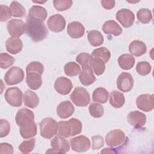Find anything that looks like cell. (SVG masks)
<instances>
[{
	"mask_svg": "<svg viewBox=\"0 0 154 154\" xmlns=\"http://www.w3.org/2000/svg\"><path fill=\"white\" fill-rule=\"evenodd\" d=\"M34 118L33 112L26 108L20 109L16 115V122L19 126L20 134L24 139L34 137L37 134V125Z\"/></svg>",
	"mask_w": 154,
	"mask_h": 154,
	"instance_id": "cell-1",
	"label": "cell"
},
{
	"mask_svg": "<svg viewBox=\"0 0 154 154\" xmlns=\"http://www.w3.org/2000/svg\"><path fill=\"white\" fill-rule=\"evenodd\" d=\"M25 31L31 40L35 42L45 39L48 34L44 23L28 17L25 23Z\"/></svg>",
	"mask_w": 154,
	"mask_h": 154,
	"instance_id": "cell-2",
	"label": "cell"
},
{
	"mask_svg": "<svg viewBox=\"0 0 154 154\" xmlns=\"http://www.w3.org/2000/svg\"><path fill=\"white\" fill-rule=\"evenodd\" d=\"M40 135L42 137L50 139L58 132V123L51 117H46L40 123Z\"/></svg>",
	"mask_w": 154,
	"mask_h": 154,
	"instance_id": "cell-3",
	"label": "cell"
},
{
	"mask_svg": "<svg viewBox=\"0 0 154 154\" xmlns=\"http://www.w3.org/2000/svg\"><path fill=\"white\" fill-rule=\"evenodd\" d=\"M70 99L77 106H86L90 102V94L82 87H76L70 94Z\"/></svg>",
	"mask_w": 154,
	"mask_h": 154,
	"instance_id": "cell-4",
	"label": "cell"
},
{
	"mask_svg": "<svg viewBox=\"0 0 154 154\" xmlns=\"http://www.w3.org/2000/svg\"><path fill=\"white\" fill-rule=\"evenodd\" d=\"M22 91L18 87L8 88L4 94L6 102L11 106L19 107L22 104Z\"/></svg>",
	"mask_w": 154,
	"mask_h": 154,
	"instance_id": "cell-5",
	"label": "cell"
},
{
	"mask_svg": "<svg viewBox=\"0 0 154 154\" xmlns=\"http://www.w3.org/2000/svg\"><path fill=\"white\" fill-rule=\"evenodd\" d=\"M25 77L23 70L17 66L10 68L5 74L4 81L7 85H13L21 82Z\"/></svg>",
	"mask_w": 154,
	"mask_h": 154,
	"instance_id": "cell-6",
	"label": "cell"
},
{
	"mask_svg": "<svg viewBox=\"0 0 154 154\" xmlns=\"http://www.w3.org/2000/svg\"><path fill=\"white\" fill-rule=\"evenodd\" d=\"M126 135L120 129H113L109 131L105 137L106 144L110 147H118L125 144Z\"/></svg>",
	"mask_w": 154,
	"mask_h": 154,
	"instance_id": "cell-7",
	"label": "cell"
},
{
	"mask_svg": "<svg viewBox=\"0 0 154 154\" xmlns=\"http://www.w3.org/2000/svg\"><path fill=\"white\" fill-rule=\"evenodd\" d=\"M72 149L76 152H84L87 151L91 146L88 138L84 135H79L70 139Z\"/></svg>",
	"mask_w": 154,
	"mask_h": 154,
	"instance_id": "cell-8",
	"label": "cell"
},
{
	"mask_svg": "<svg viewBox=\"0 0 154 154\" xmlns=\"http://www.w3.org/2000/svg\"><path fill=\"white\" fill-rule=\"evenodd\" d=\"M7 28L10 35L13 37H19L25 31V23L20 19H12L8 22Z\"/></svg>",
	"mask_w": 154,
	"mask_h": 154,
	"instance_id": "cell-9",
	"label": "cell"
},
{
	"mask_svg": "<svg viewBox=\"0 0 154 154\" xmlns=\"http://www.w3.org/2000/svg\"><path fill=\"white\" fill-rule=\"evenodd\" d=\"M117 88L123 92L131 91L134 86V79L132 76L128 72L120 73L117 79Z\"/></svg>",
	"mask_w": 154,
	"mask_h": 154,
	"instance_id": "cell-10",
	"label": "cell"
},
{
	"mask_svg": "<svg viewBox=\"0 0 154 154\" xmlns=\"http://www.w3.org/2000/svg\"><path fill=\"white\" fill-rule=\"evenodd\" d=\"M116 19L126 28L132 26L135 20V15L130 10L123 8L116 13Z\"/></svg>",
	"mask_w": 154,
	"mask_h": 154,
	"instance_id": "cell-11",
	"label": "cell"
},
{
	"mask_svg": "<svg viewBox=\"0 0 154 154\" xmlns=\"http://www.w3.org/2000/svg\"><path fill=\"white\" fill-rule=\"evenodd\" d=\"M49 29L54 32H60L66 27V20L61 14H55L49 17L47 20Z\"/></svg>",
	"mask_w": 154,
	"mask_h": 154,
	"instance_id": "cell-12",
	"label": "cell"
},
{
	"mask_svg": "<svg viewBox=\"0 0 154 154\" xmlns=\"http://www.w3.org/2000/svg\"><path fill=\"white\" fill-rule=\"evenodd\" d=\"M26 82L32 90H38L42 84V75L43 72L37 70H26Z\"/></svg>",
	"mask_w": 154,
	"mask_h": 154,
	"instance_id": "cell-13",
	"label": "cell"
},
{
	"mask_svg": "<svg viewBox=\"0 0 154 154\" xmlns=\"http://www.w3.org/2000/svg\"><path fill=\"white\" fill-rule=\"evenodd\" d=\"M138 109L145 112H149L154 108V98L153 94H143L138 96L136 100Z\"/></svg>",
	"mask_w": 154,
	"mask_h": 154,
	"instance_id": "cell-14",
	"label": "cell"
},
{
	"mask_svg": "<svg viewBox=\"0 0 154 154\" xmlns=\"http://www.w3.org/2000/svg\"><path fill=\"white\" fill-rule=\"evenodd\" d=\"M54 88L59 94L67 95L70 93L73 88V84L71 80L69 78L64 76H60L55 80Z\"/></svg>",
	"mask_w": 154,
	"mask_h": 154,
	"instance_id": "cell-15",
	"label": "cell"
},
{
	"mask_svg": "<svg viewBox=\"0 0 154 154\" xmlns=\"http://www.w3.org/2000/svg\"><path fill=\"white\" fill-rule=\"evenodd\" d=\"M146 116L139 111H134L129 112L127 116L128 123L135 128H141L146 123Z\"/></svg>",
	"mask_w": 154,
	"mask_h": 154,
	"instance_id": "cell-16",
	"label": "cell"
},
{
	"mask_svg": "<svg viewBox=\"0 0 154 154\" xmlns=\"http://www.w3.org/2000/svg\"><path fill=\"white\" fill-rule=\"evenodd\" d=\"M51 146L52 149L55 151V153H64L69 152L70 145L68 141L61 137H55L51 141Z\"/></svg>",
	"mask_w": 154,
	"mask_h": 154,
	"instance_id": "cell-17",
	"label": "cell"
},
{
	"mask_svg": "<svg viewBox=\"0 0 154 154\" xmlns=\"http://www.w3.org/2000/svg\"><path fill=\"white\" fill-rule=\"evenodd\" d=\"M79 78L81 83L85 86L93 84L96 80L90 65L82 66V71L79 73Z\"/></svg>",
	"mask_w": 154,
	"mask_h": 154,
	"instance_id": "cell-18",
	"label": "cell"
},
{
	"mask_svg": "<svg viewBox=\"0 0 154 154\" xmlns=\"http://www.w3.org/2000/svg\"><path fill=\"white\" fill-rule=\"evenodd\" d=\"M57 114L60 118L65 119L70 117L74 112L75 107L71 102L65 100L60 102L57 107Z\"/></svg>",
	"mask_w": 154,
	"mask_h": 154,
	"instance_id": "cell-19",
	"label": "cell"
},
{
	"mask_svg": "<svg viewBox=\"0 0 154 154\" xmlns=\"http://www.w3.org/2000/svg\"><path fill=\"white\" fill-rule=\"evenodd\" d=\"M67 32L72 38H79L84 35L85 28L81 22L73 21L68 24Z\"/></svg>",
	"mask_w": 154,
	"mask_h": 154,
	"instance_id": "cell-20",
	"label": "cell"
},
{
	"mask_svg": "<svg viewBox=\"0 0 154 154\" xmlns=\"http://www.w3.org/2000/svg\"><path fill=\"white\" fill-rule=\"evenodd\" d=\"M23 48L22 42L19 37H9L5 42V48L7 52L11 54L19 53Z\"/></svg>",
	"mask_w": 154,
	"mask_h": 154,
	"instance_id": "cell-21",
	"label": "cell"
},
{
	"mask_svg": "<svg viewBox=\"0 0 154 154\" xmlns=\"http://www.w3.org/2000/svg\"><path fill=\"white\" fill-rule=\"evenodd\" d=\"M28 17L43 22L47 17V11L42 6L33 5L29 9Z\"/></svg>",
	"mask_w": 154,
	"mask_h": 154,
	"instance_id": "cell-22",
	"label": "cell"
},
{
	"mask_svg": "<svg viewBox=\"0 0 154 154\" xmlns=\"http://www.w3.org/2000/svg\"><path fill=\"white\" fill-rule=\"evenodd\" d=\"M102 30L106 34H111L114 36L120 35L123 32L120 26L112 20L106 21L102 26Z\"/></svg>",
	"mask_w": 154,
	"mask_h": 154,
	"instance_id": "cell-23",
	"label": "cell"
},
{
	"mask_svg": "<svg viewBox=\"0 0 154 154\" xmlns=\"http://www.w3.org/2000/svg\"><path fill=\"white\" fill-rule=\"evenodd\" d=\"M129 51L135 57H140L146 52V45L142 41L133 40L129 45Z\"/></svg>",
	"mask_w": 154,
	"mask_h": 154,
	"instance_id": "cell-24",
	"label": "cell"
},
{
	"mask_svg": "<svg viewBox=\"0 0 154 154\" xmlns=\"http://www.w3.org/2000/svg\"><path fill=\"white\" fill-rule=\"evenodd\" d=\"M24 105L30 108H35L39 103V98L37 94L31 91L26 90L23 96Z\"/></svg>",
	"mask_w": 154,
	"mask_h": 154,
	"instance_id": "cell-25",
	"label": "cell"
},
{
	"mask_svg": "<svg viewBox=\"0 0 154 154\" xmlns=\"http://www.w3.org/2000/svg\"><path fill=\"white\" fill-rule=\"evenodd\" d=\"M125 103L124 94L118 91H112L109 96V103L115 108H120L123 106Z\"/></svg>",
	"mask_w": 154,
	"mask_h": 154,
	"instance_id": "cell-26",
	"label": "cell"
},
{
	"mask_svg": "<svg viewBox=\"0 0 154 154\" xmlns=\"http://www.w3.org/2000/svg\"><path fill=\"white\" fill-rule=\"evenodd\" d=\"M119 66L123 70H129L132 69L135 64V58L129 54L120 55L117 60Z\"/></svg>",
	"mask_w": 154,
	"mask_h": 154,
	"instance_id": "cell-27",
	"label": "cell"
},
{
	"mask_svg": "<svg viewBox=\"0 0 154 154\" xmlns=\"http://www.w3.org/2000/svg\"><path fill=\"white\" fill-rule=\"evenodd\" d=\"M109 97V92L103 87L96 88L92 94L93 100L96 102L105 103L107 102Z\"/></svg>",
	"mask_w": 154,
	"mask_h": 154,
	"instance_id": "cell-28",
	"label": "cell"
},
{
	"mask_svg": "<svg viewBox=\"0 0 154 154\" xmlns=\"http://www.w3.org/2000/svg\"><path fill=\"white\" fill-rule=\"evenodd\" d=\"M88 40L90 44L94 47L99 46L103 43V37L97 30H91L88 32Z\"/></svg>",
	"mask_w": 154,
	"mask_h": 154,
	"instance_id": "cell-29",
	"label": "cell"
},
{
	"mask_svg": "<svg viewBox=\"0 0 154 154\" xmlns=\"http://www.w3.org/2000/svg\"><path fill=\"white\" fill-rule=\"evenodd\" d=\"M90 65L92 68L93 72L97 76L103 73L105 70V62L98 58L92 57L90 63Z\"/></svg>",
	"mask_w": 154,
	"mask_h": 154,
	"instance_id": "cell-30",
	"label": "cell"
},
{
	"mask_svg": "<svg viewBox=\"0 0 154 154\" xmlns=\"http://www.w3.org/2000/svg\"><path fill=\"white\" fill-rule=\"evenodd\" d=\"M91 57L100 58L106 63L111 58V53L105 47H100L93 50L91 53Z\"/></svg>",
	"mask_w": 154,
	"mask_h": 154,
	"instance_id": "cell-31",
	"label": "cell"
},
{
	"mask_svg": "<svg viewBox=\"0 0 154 154\" xmlns=\"http://www.w3.org/2000/svg\"><path fill=\"white\" fill-rule=\"evenodd\" d=\"M65 74L68 76H75L79 75L81 71V67L75 62H69L65 64L64 67Z\"/></svg>",
	"mask_w": 154,
	"mask_h": 154,
	"instance_id": "cell-32",
	"label": "cell"
},
{
	"mask_svg": "<svg viewBox=\"0 0 154 154\" xmlns=\"http://www.w3.org/2000/svg\"><path fill=\"white\" fill-rule=\"evenodd\" d=\"M57 135L64 138H68L71 136V128L68 121L59 122Z\"/></svg>",
	"mask_w": 154,
	"mask_h": 154,
	"instance_id": "cell-33",
	"label": "cell"
},
{
	"mask_svg": "<svg viewBox=\"0 0 154 154\" xmlns=\"http://www.w3.org/2000/svg\"><path fill=\"white\" fill-rule=\"evenodd\" d=\"M138 20L142 23L146 24L149 23L152 19V14L150 10L148 8H141L137 13Z\"/></svg>",
	"mask_w": 154,
	"mask_h": 154,
	"instance_id": "cell-34",
	"label": "cell"
},
{
	"mask_svg": "<svg viewBox=\"0 0 154 154\" xmlns=\"http://www.w3.org/2000/svg\"><path fill=\"white\" fill-rule=\"evenodd\" d=\"M10 9L12 16L15 17H22L26 13L24 7L17 1H12L10 4Z\"/></svg>",
	"mask_w": 154,
	"mask_h": 154,
	"instance_id": "cell-35",
	"label": "cell"
},
{
	"mask_svg": "<svg viewBox=\"0 0 154 154\" xmlns=\"http://www.w3.org/2000/svg\"><path fill=\"white\" fill-rule=\"evenodd\" d=\"M88 110L90 114L94 118H100L103 116L104 113L103 106L100 103L95 102L91 103L90 105Z\"/></svg>",
	"mask_w": 154,
	"mask_h": 154,
	"instance_id": "cell-36",
	"label": "cell"
},
{
	"mask_svg": "<svg viewBox=\"0 0 154 154\" xmlns=\"http://www.w3.org/2000/svg\"><path fill=\"white\" fill-rule=\"evenodd\" d=\"M15 59L7 53L2 52L0 54V66L1 69H6L11 66Z\"/></svg>",
	"mask_w": 154,
	"mask_h": 154,
	"instance_id": "cell-37",
	"label": "cell"
},
{
	"mask_svg": "<svg viewBox=\"0 0 154 154\" xmlns=\"http://www.w3.org/2000/svg\"><path fill=\"white\" fill-rule=\"evenodd\" d=\"M71 128V136H75L79 134L82 129V125L81 122L75 118H72L68 120Z\"/></svg>",
	"mask_w": 154,
	"mask_h": 154,
	"instance_id": "cell-38",
	"label": "cell"
},
{
	"mask_svg": "<svg viewBox=\"0 0 154 154\" xmlns=\"http://www.w3.org/2000/svg\"><path fill=\"white\" fill-rule=\"evenodd\" d=\"M35 144V140L34 138L25 140L19 146V149L23 153H28L33 150Z\"/></svg>",
	"mask_w": 154,
	"mask_h": 154,
	"instance_id": "cell-39",
	"label": "cell"
},
{
	"mask_svg": "<svg viewBox=\"0 0 154 154\" xmlns=\"http://www.w3.org/2000/svg\"><path fill=\"white\" fill-rule=\"evenodd\" d=\"M151 65L147 61L138 62L136 66L137 72L141 76H145L148 75L151 72Z\"/></svg>",
	"mask_w": 154,
	"mask_h": 154,
	"instance_id": "cell-40",
	"label": "cell"
},
{
	"mask_svg": "<svg viewBox=\"0 0 154 154\" xmlns=\"http://www.w3.org/2000/svg\"><path fill=\"white\" fill-rule=\"evenodd\" d=\"M73 4L71 0H54L53 4L55 9L59 11H63L70 8Z\"/></svg>",
	"mask_w": 154,
	"mask_h": 154,
	"instance_id": "cell-41",
	"label": "cell"
},
{
	"mask_svg": "<svg viewBox=\"0 0 154 154\" xmlns=\"http://www.w3.org/2000/svg\"><path fill=\"white\" fill-rule=\"evenodd\" d=\"M12 16L11 9L7 5H0V21L5 22Z\"/></svg>",
	"mask_w": 154,
	"mask_h": 154,
	"instance_id": "cell-42",
	"label": "cell"
},
{
	"mask_svg": "<svg viewBox=\"0 0 154 154\" xmlns=\"http://www.w3.org/2000/svg\"><path fill=\"white\" fill-rule=\"evenodd\" d=\"M10 132V125L5 120L1 119L0 120V137L2 138L8 135Z\"/></svg>",
	"mask_w": 154,
	"mask_h": 154,
	"instance_id": "cell-43",
	"label": "cell"
},
{
	"mask_svg": "<svg viewBox=\"0 0 154 154\" xmlns=\"http://www.w3.org/2000/svg\"><path fill=\"white\" fill-rule=\"evenodd\" d=\"M91 58V55L89 54L82 52L76 56V60L81 65V66H83L85 65H90Z\"/></svg>",
	"mask_w": 154,
	"mask_h": 154,
	"instance_id": "cell-44",
	"label": "cell"
},
{
	"mask_svg": "<svg viewBox=\"0 0 154 154\" xmlns=\"http://www.w3.org/2000/svg\"><path fill=\"white\" fill-rule=\"evenodd\" d=\"M92 149L97 150L104 146V140L102 137L100 135H94L91 137Z\"/></svg>",
	"mask_w": 154,
	"mask_h": 154,
	"instance_id": "cell-45",
	"label": "cell"
},
{
	"mask_svg": "<svg viewBox=\"0 0 154 154\" xmlns=\"http://www.w3.org/2000/svg\"><path fill=\"white\" fill-rule=\"evenodd\" d=\"M13 146L7 143H2L0 144V153H13Z\"/></svg>",
	"mask_w": 154,
	"mask_h": 154,
	"instance_id": "cell-46",
	"label": "cell"
},
{
	"mask_svg": "<svg viewBox=\"0 0 154 154\" xmlns=\"http://www.w3.org/2000/svg\"><path fill=\"white\" fill-rule=\"evenodd\" d=\"M116 4L115 1L113 0H102L101 1V5L106 10H110L114 7Z\"/></svg>",
	"mask_w": 154,
	"mask_h": 154,
	"instance_id": "cell-47",
	"label": "cell"
},
{
	"mask_svg": "<svg viewBox=\"0 0 154 154\" xmlns=\"http://www.w3.org/2000/svg\"><path fill=\"white\" fill-rule=\"evenodd\" d=\"M100 153H116V150H114V149L105 148L100 152Z\"/></svg>",
	"mask_w": 154,
	"mask_h": 154,
	"instance_id": "cell-48",
	"label": "cell"
},
{
	"mask_svg": "<svg viewBox=\"0 0 154 154\" xmlns=\"http://www.w3.org/2000/svg\"><path fill=\"white\" fill-rule=\"evenodd\" d=\"M34 3H37V4H43L45 2H46V1H32Z\"/></svg>",
	"mask_w": 154,
	"mask_h": 154,
	"instance_id": "cell-49",
	"label": "cell"
}]
</instances>
